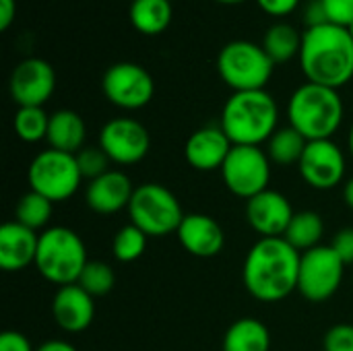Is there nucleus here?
I'll use <instances>...</instances> for the list:
<instances>
[{
	"label": "nucleus",
	"mask_w": 353,
	"mask_h": 351,
	"mask_svg": "<svg viewBox=\"0 0 353 351\" xmlns=\"http://www.w3.org/2000/svg\"><path fill=\"white\" fill-rule=\"evenodd\" d=\"M300 259L285 238H261L246 254L242 281L246 292L265 304L285 300L298 290Z\"/></svg>",
	"instance_id": "nucleus-1"
},
{
	"label": "nucleus",
	"mask_w": 353,
	"mask_h": 351,
	"mask_svg": "<svg viewBox=\"0 0 353 351\" xmlns=\"http://www.w3.org/2000/svg\"><path fill=\"white\" fill-rule=\"evenodd\" d=\"M298 60L308 83L341 89L353 79V37L347 27L333 23L308 27Z\"/></svg>",
	"instance_id": "nucleus-2"
},
{
	"label": "nucleus",
	"mask_w": 353,
	"mask_h": 351,
	"mask_svg": "<svg viewBox=\"0 0 353 351\" xmlns=\"http://www.w3.org/2000/svg\"><path fill=\"white\" fill-rule=\"evenodd\" d=\"M219 126L232 145L261 147L279 128V108L265 91H234L223 103Z\"/></svg>",
	"instance_id": "nucleus-3"
},
{
	"label": "nucleus",
	"mask_w": 353,
	"mask_h": 351,
	"mask_svg": "<svg viewBox=\"0 0 353 351\" xmlns=\"http://www.w3.org/2000/svg\"><path fill=\"white\" fill-rule=\"evenodd\" d=\"M343 99L339 89L316 83L300 85L288 101V122L306 141L333 139L343 124Z\"/></svg>",
	"instance_id": "nucleus-4"
},
{
	"label": "nucleus",
	"mask_w": 353,
	"mask_h": 351,
	"mask_svg": "<svg viewBox=\"0 0 353 351\" xmlns=\"http://www.w3.org/2000/svg\"><path fill=\"white\" fill-rule=\"evenodd\" d=\"M87 263L85 242L74 230L54 225L39 234L35 269L46 281L56 283L58 288L72 285L79 281Z\"/></svg>",
	"instance_id": "nucleus-5"
},
{
	"label": "nucleus",
	"mask_w": 353,
	"mask_h": 351,
	"mask_svg": "<svg viewBox=\"0 0 353 351\" xmlns=\"http://www.w3.org/2000/svg\"><path fill=\"white\" fill-rule=\"evenodd\" d=\"M217 72L232 91L265 89L273 77L275 62L261 43L250 39L228 41L217 54Z\"/></svg>",
	"instance_id": "nucleus-6"
},
{
	"label": "nucleus",
	"mask_w": 353,
	"mask_h": 351,
	"mask_svg": "<svg viewBox=\"0 0 353 351\" xmlns=\"http://www.w3.org/2000/svg\"><path fill=\"white\" fill-rule=\"evenodd\" d=\"M126 211L130 223L145 232L149 238L176 234L184 219V211L176 194L157 182L137 186Z\"/></svg>",
	"instance_id": "nucleus-7"
},
{
	"label": "nucleus",
	"mask_w": 353,
	"mask_h": 351,
	"mask_svg": "<svg viewBox=\"0 0 353 351\" xmlns=\"http://www.w3.org/2000/svg\"><path fill=\"white\" fill-rule=\"evenodd\" d=\"M27 182L29 190L46 197L52 203H62L77 194L83 176L74 155L48 147L31 159Z\"/></svg>",
	"instance_id": "nucleus-8"
},
{
	"label": "nucleus",
	"mask_w": 353,
	"mask_h": 351,
	"mask_svg": "<svg viewBox=\"0 0 353 351\" xmlns=\"http://www.w3.org/2000/svg\"><path fill=\"white\" fill-rule=\"evenodd\" d=\"M221 172L225 188L248 201L269 188L271 180V159L261 147L234 145Z\"/></svg>",
	"instance_id": "nucleus-9"
},
{
	"label": "nucleus",
	"mask_w": 353,
	"mask_h": 351,
	"mask_svg": "<svg viewBox=\"0 0 353 351\" xmlns=\"http://www.w3.org/2000/svg\"><path fill=\"white\" fill-rule=\"evenodd\" d=\"M345 263L331 246H316L302 252L298 292L314 304L331 300L343 283Z\"/></svg>",
	"instance_id": "nucleus-10"
},
{
	"label": "nucleus",
	"mask_w": 353,
	"mask_h": 351,
	"mask_svg": "<svg viewBox=\"0 0 353 351\" xmlns=\"http://www.w3.org/2000/svg\"><path fill=\"white\" fill-rule=\"evenodd\" d=\"M105 99L120 110H141L155 95V83L147 68L137 62H116L101 79Z\"/></svg>",
	"instance_id": "nucleus-11"
},
{
	"label": "nucleus",
	"mask_w": 353,
	"mask_h": 351,
	"mask_svg": "<svg viewBox=\"0 0 353 351\" xmlns=\"http://www.w3.org/2000/svg\"><path fill=\"white\" fill-rule=\"evenodd\" d=\"M99 147L118 166L143 161L151 149L149 130L134 118H112L99 132Z\"/></svg>",
	"instance_id": "nucleus-12"
},
{
	"label": "nucleus",
	"mask_w": 353,
	"mask_h": 351,
	"mask_svg": "<svg viewBox=\"0 0 353 351\" xmlns=\"http://www.w3.org/2000/svg\"><path fill=\"white\" fill-rule=\"evenodd\" d=\"M298 170L310 188L331 190L345 178V153L333 139L308 141Z\"/></svg>",
	"instance_id": "nucleus-13"
},
{
	"label": "nucleus",
	"mask_w": 353,
	"mask_h": 351,
	"mask_svg": "<svg viewBox=\"0 0 353 351\" xmlns=\"http://www.w3.org/2000/svg\"><path fill=\"white\" fill-rule=\"evenodd\" d=\"M56 72L50 62L41 58L21 60L8 79V91L19 108H43L54 95Z\"/></svg>",
	"instance_id": "nucleus-14"
},
{
	"label": "nucleus",
	"mask_w": 353,
	"mask_h": 351,
	"mask_svg": "<svg viewBox=\"0 0 353 351\" xmlns=\"http://www.w3.org/2000/svg\"><path fill=\"white\" fill-rule=\"evenodd\" d=\"M294 213L288 197L271 188L246 201V221L261 238H283Z\"/></svg>",
	"instance_id": "nucleus-15"
},
{
	"label": "nucleus",
	"mask_w": 353,
	"mask_h": 351,
	"mask_svg": "<svg viewBox=\"0 0 353 351\" xmlns=\"http://www.w3.org/2000/svg\"><path fill=\"white\" fill-rule=\"evenodd\" d=\"M232 147L234 145L223 128L219 124H209L188 137L184 145V157L196 172H215L223 168Z\"/></svg>",
	"instance_id": "nucleus-16"
},
{
	"label": "nucleus",
	"mask_w": 353,
	"mask_h": 351,
	"mask_svg": "<svg viewBox=\"0 0 353 351\" xmlns=\"http://www.w3.org/2000/svg\"><path fill=\"white\" fill-rule=\"evenodd\" d=\"M176 236L182 248L196 259L217 257L225 244V234L221 225L205 213L184 215Z\"/></svg>",
	"instance_id": "nucleus-17"
},
{
	"label": "nucleus",
	"mask_w": 353,
	"mask_h": 351,
	"mask_svg": "<svg viewBox=\"0 0 353 351\" xmlns=\"http://www.w3.org/2000/svg\"><path fill=\"white\" fill-rule=\"evenodd\" d=\"M130 178L120 170H110L103 176L91 180L85 190V201L91 211L99 215H114L122 209H128L134 194Z\"/></svg>",
	"instance_id": "nucleus-18"
},
{
	"label": "nucleus",
	"mask_w": 353,
	"mask_h": 351,
	"mask_svg": "<svg viewBox=\"0 0 353 351\" xmlns=\"http://www.w3.org/2000/svg\"><path fill=\"white\" fill-rule=\"evenodd\" d=\"M95 298H91L79 283L58 288L52 300V314L56 325L66 333H83L95 317Z\"/></svg>",
	"instance_id": "nucleus-19"
},
{
	"label": "nucleus",
	"mask_w": 353,
	"mask_h": 351,
	"mask_svg": "<svg viewBox=\"0 0 353 351\" xmlns=\"http://www.w3.org/2000/svg\"><path fill=\"white\" fill-rule=\"evenodd\" d=\"M39 234L21 225L19 221H8L0 228V267L6 273L23 271L35 265Z\"/></svg>",
	"instance_id": "nucleus-20"
},
{
	"label": "nucleus",
	"mask_w": 353,
	"mask_h": 351,
	"mask_svg": "<svg viewBox=\"0 0 353 351\" xmlns=\"http://www.w3.org/2000/svg\"><path fill=\"white\" fill-rule=\"evenodd\" d=\"M85 139L87 126L81 114H77L74 110H58L50 114V126L46 137L50 149L77 155L85 147Z\"/></svg>",
	"instance_id": "nucleus-21"
},
{
	"label": "nucleus",
	"mask_w": 353,
	"mask_h": 351,
	"mask_svg": "<svg viewBox=\"0 0 353 351\" xmlns=\"http://www.w3.org/2000/svg\"><path fill=\"white\" fill-rule=\"evenodd\" d=\"M223 351H269L271 333L259 319H238L223 335Z\"/></svg>",
	"instance_id": "nucleus-22"
},
{
	"label": "nucleus",
	"mask_w": 353,
	"mask_h": 351,
	"mask_svg": "<svg viewBox=\"0 0 353 351\" xmlns=\"http://www.w3.org/2000/svg\"><path fill=\"white\" fill-rule=\"evenodd\" d=\"M174 17L172 0H130L128 19L143 35L163 33Z\"/></svg>",
	"instance_id": "nucleus-23"
},
{
	"label": "nucleus",
	"mask_w": 353,
	"mask_h": 351,
	"mask_svg": "<svg viewBox=\"0 0 353 351\" xmlns=\"http://www.w3.org/2000/svg\"><path fill=\"white\" fill-rule=\"evenodd\" d=\"M261 46L265 48V52L269 54V58L277 64H288L290 60H294L296 56H300L302 50V33L285 21H277L273 23L265 35Z\"/></svg>",
	"instance_id": "nucleus-24"
},
{
	"label": "nucleus",
	"mask_w": 353,
	"mask_h": 351,
	"mask_svg": "<svg viewBox=\"0 0 353 351\" xmlns=\"http://www.w3.org/2000/svg\"><path fill=\"white\" fill-rule=\"evenodd\" d=\"M323 234H325V221L316 211H298L294 213L283 238L298 252H306L321 246Z\"/></svg>",
	"instance_id": "nucleus-25"
},
{
	"label": "nucleus",
	"mask_w": 353,
	"mask_h": 351,
	"mask_svg": "<svg viewBox=\"0 0 353 351\" xmlns=\"http://www.w3.org/2000/svg\"><path fill=\"white\" fill-rule=\"evenodd\" d=\"M308 141L290 124L281 126L275 130V134L267 141V155L271 159V163L277 166H298V161L304 155Z\"/></svg>",
	"instance_id": "nucleus-26"
},
{
	"label": "nucleus",
	"mask_w": 353,
	"mask_h": 351,
	"mask_svg": "<svg viewBox=\"0 0 353 351\" xmlns=\"http://www.w3.org/2000/svg\"><path fill=\"white\" fill-rule=\"evenodd\" d=\"M52 205L54 203L48 201L46 197L29 190L19 199V203L14 207V221H19L21 225L37 232V230H41V228H46L50 223V217H52V211H54Z\"/></svg>",
	"instance_id": "nucleus-27"
},
{
	"label": "nucleus",
	"mask_w": 353,
	"mask_h": 351,
	"mask_svg": "<svg viewBox=\"0 0 353 351\" xmlns=\"http://www.w3.org/2000/svg\"><path fill=\"white\" fill-rule=\"evenodd\" d=\"M50 126V116L43 108H19L12 120L17 137L25 143L46 141Z\"/></svg>",
	"instance_id": "nucleus-28"
},
{
	"label": "nucleus",
	"mask_w": 353,
	"mask_h": 351,
	"mask_svg": "<svg viewBox=\"0 0 353 351\" xmlns=\"http://www.w3.org/2000/svg\"><path fill=\"white\" fill-rule=\"evenodd\" d=\"M147 240L149 236L132 223L120 228V232L114 236V242H112L114 259L120 263H134L137 259L143 257L147 248Z\"/></svg>",
	"instance_id": "nucleus-29"
},
{
	"label": "nucleus",
	"mask_w": 353,
	"mask_h": 351,
	"mask_svg": "<svg viewBox=\"0 0 353 351\" xmlns=\"http://www.w3.org/2000/svg\"><path fill=\"white\" fill-rule=\"evenodd\" d=\"M91 298H101L110 294L116 285V273L114 269L103 261H89L83 269L79 281H77Z\"/></svg>",
	"instance_id": "nucleus-30"
},
{
	"label": "nucleus",
	"mask_w": 353,
	"mask_h": 351,
	"mask_svg": "<svg viewBox=\"0 0 353 351\" xmlns=\"http://www.w3.org/2000/svg\"><path fill=\"white\" fill-rule=\"evenodd\" d=\"M74 157H77L83 180L87 178L91 182V180L103 176L105 172H110L112 159L105 155V151L101 147H83Z\"/></svg>",
	"instance_id": "nucleus-31"
},
{
	"label": "nucleus",
	"mask_w": 353,
	"mask_h": 351,
	"mask_svg": "<svg viewBox=\"0 0 353 351\" xmlns=\"http://www.w3.org/2000/svg\"><path fill=\"white\" fill-rule=\"evenodd\" d=\"M325 351H353V325L341 323L331 327L323 339Z\"/></svg>",
	"instance_id": "nucleus-32"
},
{
	"label": "nucleus",
	"mask_w": 353,
	"mask_h": 351,
	"mask_svg": "<svg viewBox=\"0 0 353 351\" xmlns=\"http://www.w3.org/2000/svg\"><path fill=\"white\" fill-rule=\"evenodd\" d=\"M329 23L350 27L353 23V0H321Z\"/></svg>",
	"instance_id": "nucleus-33"
},
{
	"label": "nucleus",
	"mask_w": 353,
	"mask_h": 351,
	"mask_svg": "<svg viewBox=\"0 0 353 351\" xmlns=\"http://www.w3.org/2000/svg\"><path fill=\"white\" fill-rule=\"evenodd\" d=\"M331 248L337 252V257L347 265H353V228H343L335 234Z\"/></svg>",
	"instance_id": "nucleus-34"
},
{
	"label": "nucleus",
	"mask_w": 353,
	"mask_h": 351,
	"mask_svg": "<svg viewBox=\"0 0 353 351\" xmlns=\"http://www.w3.org/2000/svg\"><path fill=\"white\" fill-rule=\"evenodd\" d=\"M256 4L265 14L275 17V19H283L298 8L300 0H256Z\"/></svg>",
	"instance_id": "nucleus-35"
},
{
	"label": "nucleus",
	"mask_w": 353,
	"mask_h": 351,
	"mask_svg": "<svg viewBox=\"0 0 353 351\" xmlns=\"http://www.w3.org/2000/svg\"><path fill=\"white\" fill-rule=\"evenodd\" d=\"M0 351H33L29 339L19 331H4L0 337Z\"/></svg>",
	"instance_id": "nucleus-36"
},
{
	"label": "nucleus",
	"mask_w": 353,
	"mask_h": 351,
	"mask_svg": "<svg viewBox=\"0 0 353 351\" xmlns=\"http://www.w3.org/2000/svg\"><path fill=\"white\" fill-rule=\"evenodd\" d=\"M304 23H306V29H308V27H319V25L329 23L327 12H325V8H323V2H321V0H310V2L306 4V10H304Z\"/></svg>",
	"instance_id": "nucleus-37"
},
{
	"label": "nucleus",
	"mask_w": 353,
	"mask_h": 351,
	"mask_svg": "<svg viewBox=\"0 0 353 351\" xmlns=\"http://www.w3.org/2000/svg\"><path fill=\"white\" fill-rule=\"evenodd\" d=\"M17 17V0H0V29L6 31Z\"/></svg>",
	"instance_id": "nucleus-38"
},
{
	"label": "nucleus",
	"mask_w": 353,
	"mask_h": 351,
	"mask_svg": "<svg viewBox=\"0 0 353 351\" xmlns=\"http://www.w3.org/2000/svg\"><path fill=\"white\" fill-rule=\"evenodd\" d=\"M35 351H77V348L68 341H62V339H50V341L41 343Z\"/></svg>",
	"instance_id": "nucleus-39"
},
{
	"label": "nucleus",
	"mask_w": 353,
	"mask_h": 351,
	"mask_svg": "<svg viewBox=\"0 0 353 351\" xmlns=\"http://www.w3.org/2000/svg\"><path fill=\"white\" fill-rule=\"evenodd\" d=\"M343 201H345V205L353 211V176L343 184Z\"/></svg>",
	"instance_id": "nucleus-40"
},
{
	"label": "nucleus",
	"mask_w": 353,
	"mask_h": 351,
	"mask_svg": "<svg viewBox=\"0 0 353 351\" xmlns=\"http://www.w3.org/2000/svg\"><path fill=\"white\" fill-rule=\"evenodd\" d=\"M347 147H350V153H352V157H353V122H352V128H350V134H347Z\"/></svg>",
	"instance_id": "nucleus-41"
},
{
	"label": "nucleus",
	"mask_w": 353,
	"mask_h": 351,
	"mask_svg": "<svg viewBox=\"0 0 353 351\" xmlns=\"http://www.w3.org/2000/svg\"><path fill=\"white\" fill-rule=\"evenodd\" d=\"M215 2H221V4H240V2H246V0H215Z\"/></svg>",
	"instance_id": "nucleus-42"
},
{
	"label": "nucleus",
	"mask_w": 353,
	"mask_h": 351,
	"mask_svg": "<svg viewBox=\"0 0 353 351\" xmlns=\"http://www.w3.org/2000/svg\"><path fill=\"white\" fill-rule=\"evenodd\" d=\"M347 31H350V35H352V37H353V23H352V25H350V27H347Z\"/></svg>",
	"instance_id": "nucleus-43"
}]
</instances>
